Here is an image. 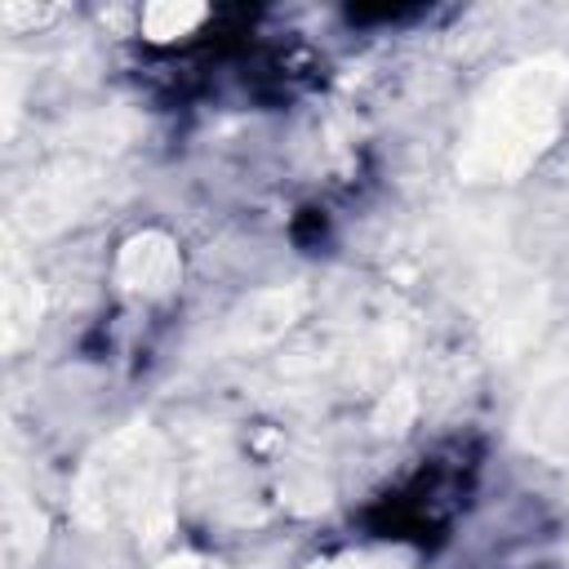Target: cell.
I'll use <instances>...</instances> for the list:
<instances>
[{
    "instance_id": "6da1fadb",
    "label": "cell",
    "mask_w": 569,
    "mask_h": 569,
    "mask_svg": "<svg viewBox=\"0 0 569 569\" xmlns=\"http://www.w3.org/2000/svg\"><path fill=\"white\" fill-rule=\"evenodd\" d=\"M565 62L560 58H538V62H525L516 67L493 102L480 111V124H476V138H471V151H467V169L471 173H485V178H507L516 169H525L551 138L556 129V107H560V93H565Z\"/></svg>"
},
{
    "instance_id": "7a4b0ae2",
    "label": "cell",
    "mask_w": 569,
    "mask_h": 569,
    "mask_svg": "<svg viewBox=\"0 0 569 569\" xmlns=\"http://www.w3.org/2000/svg\"><path fill=\"white\" fill-rule=\"evenodd\" d=\"M178 276V249L164 231H142L120 249V280L138 293H160Z\"/></svg>"
},
{
    "instance_id": "3957f363",
    "label": "cell",
    "mask_w": 569,
    "mask_h": 569,
    "mask_svg": "<svg viewBox=\"0 0 569 569\" xmlns=\"http://www.w3.org/2000/svg\"><path fill=\"white\" fill-rule=\"evenodd\" d=\"M200 18H204V4H147L142 31L151 40H173V36H187Z\"/></svg>"
},
{
    "instance_id": "277c9868",
    "label": "cell",
    "mask_w": 569,
    "mask_h": 569,
    "mask_svg": "<svg viewBox=\"0 0 569 569\" xmlns=\"http://www.w3.org/2000/svg\"><path fill=\"white\" fill-rule=\"evenodd\" d=\"M409 413H413V396H409V391H396V405H391V396L382 400L378 422H382V431H400V427L409 422Z\"/></svg>"
}]
</instances>
